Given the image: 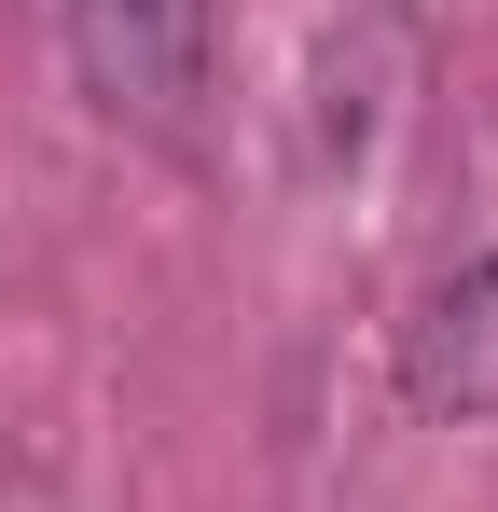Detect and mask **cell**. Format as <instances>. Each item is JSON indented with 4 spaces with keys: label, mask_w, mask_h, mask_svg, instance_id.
<instances>
[{
    "label": "cell",
    "mask_w": 498,
    "mask_h": 512,
    "mask_svg": "<svg viewBox=\"0 0 498 512\" xmlns=\"http://www.w3.org/2000/svg\"><path fill=\"white\" fill-rule=\"evenodd\" d=\"M70 70L111 125L180 139L208 97V0H70Z\"/></svg>",
    "instance_id": "cell-1"
},
{
    "label": "cell",
    "mask_w": 498,
    "mask_h": 512,
    "mask_svg": "<svg viewBox=\"0 0 498 512\" xmlns=\"http://www.w3.org/2000/svg\"><path fill=\"white\" fill-rule=\"evenodd\" d=\"M402 388L429 402V416H457V429L498 416V250H457L429 291H415V319H402Z\"/></svg>",
    "instance_id": "cell-2"
}]
</instances>
